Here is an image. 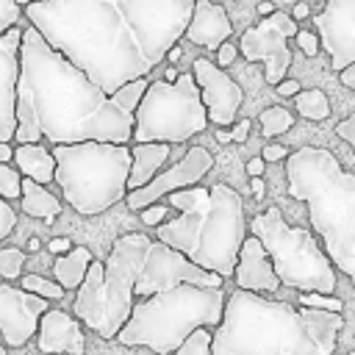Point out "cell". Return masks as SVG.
Returning <instances> with one entry per match:
<instances>
[{"mask_svg":"<svg viewBox=\"0 0 355 355\" xmlns=\"http://www.w3.org/2000/svg\"><path fill=\"white\" fill-rule=\"evenodd\" d=\"M133 111L103 92L83 69L47 44V39L28 25L19 44L17 80V144L75 141H133Z\"/></svg>","mask_w":355,"mask_h":355,"instance_id":"6da1fadb","label":"cell"},{"mask_svg":"<svg viewBox=\"0 0 355 355\" xmlns=\"http://www.w3.org/2000/svg\"><path fill=\"white\" fill-rule=\"evenodd\" d=\"M22 14L108 94L153 72L116 0H33Z\"/></svg>","mask_w":355,"mask_h":355,"instance_id":"7a4b0ae2","label":"cell"},{"mask_svg":"<svg viewBox=\"0 0 355 355\" xmlns=\"http://www.w3.org/2000/svg\"><path fill=\"white\" fill-rule=\"evenodd\" d=\"M341 313L266 300L239 288L227 294L211 355H333Z\"/></svg>","mask_w":355,"mask_h":355,"instance_id":"3957f363","label":"cell"},{"mask_svg":"<svg viewBox=\"0 0 355 355\" xmlns=\"http://www.w3.org/2000/svg\"><path fill=\"white\" fill-rule=\"evenodd\" d=\"M166 197L169 205L180 211V216L155 225V239L180 250L202 269L233 277L239 250L247 239L241 194L216 183L211 189H178Z\"/></svg>","mask_w":355,"mask_h":355,"instance_id":"277c9868","label":"cell"},{"mask_svg":"<svg viewBox=\"0 0 355 355\" xmlns=\"http://www.w3.org/2000/svg\"><path fill=\"white\" fill-rule=\"evenodd\" d=\"M288 194L308 205L313 230L327 258L352 280L355 288V175L330 150L300 147L286 161Z\"/></svg>","mask_w":355,"mask_h":355,"instance_id":"5b68a950","label":"cell"},{"mask_svg":"<svg viewBox=\"0 0 355 355\" xmlns=\"http://www.w3.org/2000/svg\"><path fill=\"white\" fill-rule=\"evenodd\" d=\"M222 286H194L180 283L175 288L141 297L133 302V311L116 341L125 347H147L158 355L175 352L186 336L197 327H216L225 313Z\"/></svg>","mask_w":355,"mask_h":355,"instance_id":"8992f818","label":"cell"},{"mask_svg":"<svg viewBox=\"0 0 355 355\" xmlns=\"http://www.w3.org/2000/svg\"><path fill=\"white\" fill-rule=\"evenodd\" d=\"M153 239L144 233L119 236L105 261L89 263L83 283L75 291L72 313L97 336L116 338L133 311V286Z\"/></svg>","mask_w":355,"mask_h":355,"instance_id":"52a82bcc","label":"cell"},{"mask_svg":"<svg viewBox=\"0 0 355 355\" xmlns=\"http://www.w3.org/2000/svg\"><path fill=\"white\" fill-rule=\"evenodd\" d=\"M55 183L64 200L83 216H94L122 202L128 194L130 147L114 141H75L53 144Z\"/></svg>","mask_w":355,"mask_h":355,"instance_id":"ba28073f","label":"cell"},{"mask_svg":"<svg viewBox=\"0 0 355 355\" xmlns=\"http://www.w3.org/2000/svg\"><path fill=\"white\" fill-rule=\"evenodd\" d=\"M250 233L261 239L266 247L275 275L283 286L300 288V291H319L333 294L336 291V272L333 261L327 258L324 247L316 241V236L305 227L286 225L280 208H266L250 222Z\"/></svg>","mask_w":355,"mask_h":355,"instance_id":"9c48e42d","label":"cell"},{"mask_svg":"<svg viewBox=\"0 0 355 355\" xmlns=\"http://www.w3.org/2000/svg\"><path fill=\"white\" fill-rule=\"evenodd\" d=\"M133 141L180 144L205 130L208 111L194 75L183 72L178 80H150L133 111Z\"/></svg>","mask_w":355,"mask_h":355,"instance_id":"30bf717a","label":"cell"},{"mask_svg":"<svg viewBox=\"0 0 355 355\" xmlns=\"http://www.w3.org/2000/svg\"><path fill=\"white\" fill-rule=\"evenodd\" d=\"M180 283L222 286L225 277L216 275V272L202 269L200 263L189 261L180 250H175V247H169V244H164L158 239L150 241L147 255H144L141 269H139V277H136V286H133L136 300L150 297V294H158V291H166V288H175Z\"/></svg>","mask_w":355,"mask_h":355,"instance_id":"8fae6325","label":"cell"},{"mask_svg":"<svg viewBox=\"0 0 355 355\" xmlns=\"http://www.w3.org/2000/svg\"><path fill=\"white\" fill-rule=\"evenodd\" d=\"M297 19L286 11H272L258 25L247 28L241 33L239 50L244 53V61H263L266 64V83L277 86L288 67H291V50L288 36H297Z\"/></svg>","mask_w":355,"mask_h":355,"instance_id":"7c38bea8","label":"cell"},{"mask_svg":"<svg viewBox=\"0 0 355 355\" xmlns=\"http://www.w3.org/2000/svg\"><path fill=\"white\" fill-rule=\"evenodd\" d=\"M211 166H214V155H211L205 147L194 144V147L186 150V155H183L175 166H169L166 172H158V175H155L150 183H144L141 189H130V191L125 194V202H128L130 211H141V208L153 205L158 197H166V194H172V191H178V189L197 186V183L211 172Z\"/></svg>","mask_w":355,"mask_h":355,"instance_id":"4fadbf2b","label":"cell"},{"mask_svg":"<svg viewBox=\"0 0 355 355\" xmlns=\"http://www.w3.org/2000/svg\"><path fill=\"white\" fill-rule=\"evenodd\" d=\"M50 308V300L25 291L14 283H0V336L6 347H25L39 330L42 313Z\"/></svg>","mask_w":355,"mask_h":355,"instance_id":"5bb4252c","label":"cell"},{"mask_svg":"<svg viewBox=\"0 0 355 355\" xmlns=\"http://www.w3.org/2000/svg\"><path fill=\"white\" fill-rule=\"evenodd\" d=\"M191 75H194V80H197V86L202 92L208 122H214L216 128H230L236 122L239 105L244 103L241 86L233 78H227L219 64H214L208 58H194Z\"/></svg>","mask_w":355,"mask_h":355,"instance_id":"9a60e30c","label":"cell"},{"mask_svg":"<svg viewBox=\"0 0 355 355\" xmlns=\"http://www.w3.org/2000/svg\"><path fill=\"white\" fill-rule=\"evenodd\" d=\"M313 25L336 72L355 61V0H324Z\"/></svg>","mask_w":355,"mask_h":355,"instance_id":"2e32d148","label":"cell"},{"mask_svg":"<svg viewBox=\"0 0 355 355\" xmlns=\"http://www.w3.org/2000/svg\"><path fill=\"white\" fill-rule=\"evenodd\" d=\"M22 28H8L0 36V141H14L17 130V80H19Z\"/></svg>","mask_w":355,"mask_h":355,"instance_id":"e0dca14e","label":"cell"},{"mask_svg":"<svg viewBox=\"0 0 355 355\" xmlns=\"http://www.w3.org/2000/svg\"><path fill=\"white\" fill-rule=\"evenodd\" d=\"M233 280H236L239 288H247V291H255V294H272L283 286L280 277L275 275V266H272V258H269L266 247L252 233L244 239V244L239 250Z\"/></svg>","mask_w":355,"mask_h":355,"instance_id":"ac0fdd59","label":"cell"},{"mask_svg":"<svg viewBox=\"0 0 355 355\" xmlns=\"http://www.w3.org/2000/svg\"><path fill=\"white\" fill-rule=\"evenodd\" d=\"M36 341H39V349L47 355H83L86 352L80 319L58 308H47L42 313Z\"/></svg>","mask_w":355,"mask_h":355,"instance_id":"d6986e66","label":"cell"},{"mask_svg":"<svg viewBox=\"0 0 355 355\" xmlns=\"http://www.w3.org/2000/svg\"><path fill=\"white\" fill-rule=\"evenodd\" d=\"M230 33H233V25L222 6H216L211 0H194V11H191V19L183 33L189 42L216 53L219 44L230 39Z\"/></svg>","mask_w":355,"mask_h":355,"instance_id":"ffe728a7","label":"cell"},{"mask_svg":"<svg viewBox=\"0 0 355 355\" xmlns=\"http://www.w3.org/2000/svg\"><path fill=\"white\" fill-rule=\"evenodd\" d=\"M130 155H133V164L128 175V191L141 189L161 172V166L169 158V141H136L130 147Z\"/></svg>","mask_w":355,"mask_h":355,"instance_id":"44dd1931","label":"cell"},{"mask_svg":"<svg viewBox=\"0 0 355 355\" xmlns=\"http://www.w3.org/2000/svg\"><path fill=\"white\" fill-rule=\"evenodd\" d=\"M14 164L22 172V178H33L36 183H53L55 180V158L47 147L36 144H17L14 147Z\"/></svg>","mask_w":355,"mask_h":355,"instance_id":"7402d4cb","label":"cell"},{"mask_svg":"<svg viewBox=\"0 0 355 355\" xmlns=\"http://www.w3.org/2000/svg\"><path fill=\"white\" fill-rule=\"evenodd\" d=\"M19 202H22V211L28 216H36L44 222H53L61 214V200L50 189H44V183H36L33 178H22Z\"/></svg>","mask_w":355,"mask_h":355,"instance_id":"603a6c76","label":"cell"},{"mask_svg":"<svg viewBox=\"0 0 355 355\" xmlns=\"http://www.w3.org/2000/svg\"><path fill=\"white\" fill-rule=\"evenodd\" d=\"M89 263H92L89 247H72L53 261V275L64 286V291H78V286L89 272Z\"/></svg>","mask_w":355,"mask_h":355,"instance_id":"cb8c5ba5","label":"cell"},{"mask_svg":"<svg viewBox=\"0 0 355 355\" xmlns=\"http://www.w3.org/2000/svg\"><path fill=\"white\" fill-rule=\"evenodd\" d=\"M294 103L305 119H327L330 116V103L322 89H300L294 94Z\"/></svg>","mask_w":355,"mask_h":355,"instance_id":"d4e9b609","label":"cell"},{"mask_svg":"<svg viewBox=\"0 0 355 355\" xmlns=\"http://www.w3.org/2000/svg\"><path fill=\"white\" fill-rule=\"evenodd\" d=\"M258 122H261V133H263V139H272V136L286 133V130L294 125V114H291L288 108H283V105H269V108L261 111Z\"/></svg>","mask_w":355,"mask_h":355,"instance_id":"484cf974","label":"cell"},{"mask_svg":"<svg viewBox=\"0 0 355 355\" xmlns=\"http://www.w3.org/2000/svg\"><path fill=\"white\" fill-rule=\"evenodd\" d=\"M19 286L25 288V291H33V294H39V297H44V300H61L64 297V286L58 283V280H50V277H42V275H22L19 277Z\"/></svg>","mask_w":355,"mask_h":355,"instance_id":"4316f807","label":"cell"},{"mask_svg":"<svg viewBox=\"0 0 355 355\" xmlns=\"http://www.w3.org/2000/svg\"><path fill=\"white\" fill-rule=\"evenodd\" d=\"M22 194V172L11 161H0V197L3 200H17Z\"/></svg>","mask_w":355,"mask_h":355,"instance_id":"83f0119b","label":"cell"},{"mask_svg":"<svg viewBox=\"0 0 355 355\" xmlns=\"http://www.w3.org/2000/svg\"><path fill=\"white\" fill-rule=\"evenodd\" d=\"M211 344H214V333H208V327H197L186 336V341L175 352L178 355H211Z\"/></svg>","mask_w":355,"mask_h":355,"instance_id":"f1b7e54d","label":"cell"},{"mask_svg":"<svg viewBox=\"0 0 355 355\" xmlns=\"http://www.w3.org/2000/svg\"><path fill=\"white\" fill-rule=\"evenodd\" d=\"M25 258H28V255H25L19 247H3V250H0V277H6V280L22 277Z\"/></svg>","mask_w":355,"mask_h":355,"instance_id":"f546056e","label":"cell"},{"mask_svg":"<svg viewBox=\"0 0 355 355\" xmlns=\"http://www.w3.org/2000/svg\"><path fill=\"white\" fill-rule=\"evenodd\" d=\"M297 302L305 308H322V311H336V313H341V308H344L341 300H336L333 294H319V291H302L297 297Z\"/></svg>","mask_w":355,"mask_h":355,"instance_id":"4dcf8cb0","label":"cell"},{"mask_svg":"<svg viewBox=\"0 0 355 355\" xmlns=\"http://www.w3.org/2000/svg\"><path fill=\"white\" fill-rule=\"evenodd\" d=\"M19 17H22V6L17 0H0V36L8 28H14L19 22Z\"/></svg>","mask_w":355,"mask_h":355,"instance_id":"1f68e13d","label":"cell"},{"mask_svg":"<svg viewBox=\"0 0 355 355\" xmlns=\"http://www.w3.org/2000/svg\"><path fill=\"white\" fill-rule=\"evenodd\" d=\"M14 227H17V211L11 208L8 200L0 197V241H3Z\"/></svg>","mask_w":355,"mask_h":355,"instance_id":"d6a6232c","label":"cell"},{"mask_svg":"<svg viewBox=\"0 0 355 355\" xmlns=\"http://www.w3.org/2000/svg\"><path fill=\"white\" fill-rule=\"evenodd\" d=\"M297 44H300V50L305 53V55H316L319 53V47H322V39H319V33H311V31H297Z\"/></svg>","mask_w":355,"mask_h":355,"instance_id":"836d02e7","label":"cell"},{"mask_svg":"<svg viewBox=\"0 0 355 355\" xmlns=\"http://www.w3.org/2000/svg\"><path fill=\"white\" fill-rule=\"evenodd\" d=\"M166 205H161V202H153V205H147V208H141V222L144 225H161L164 219H166Z\"/></svg>","mask_w":355,"mask_h":355,"instance_id":"e575fe53","label":"cell"},{"mask_svg":"<svg viewBox=\"0 0 355 355\" xmlns=\"http://www.w3.org/2000/svg\"><path fill=\"white\" fill-rule=\"evenodd\" d=\"M336 136H341L344 141H349V144L355 147V114H349L347 119H341V122L336 125Z\"/></svg>","mask_w":355,"mask_h":355,"instance_id":"d590c367","label":"cell"},{"mask_svg":"<svg viewBox=\"0 0 355 355\" xmlns=\"http://www.w3.org/2000/svg\"><path fill=\"white\" fill-rule=\"evenodd\" d=\"M236 53H239V50H236L230 42H222L219 50H216V64H219V67H230V64L236 61Z\"/></svg>","mask_w":355,"mask_h":355,"instance_id":"8d00e7d4","label":"cell"},{"mask_svg":"<svg viewBox=\"0 0 355 355\" xmlns=\"http://www.w3.org/2000/svg\"><path fill=\"white\" fill-rule=\"evenodd\" d=\"M263 161L269 164V161H283V158H288V150L283 147V144H263Z\"/></svg>","mask_w":355,"mask_h":355,"instance_id":"74e56055","label":"cell"},{"mask_svg":"<svg viewBox=\"0 0 355 355\" xmlns=\"http://www.w3.org/2000/svg\"><path fill=\"white\" fill-rule=\"evenodd\" d=\"M230 133H233V141H236V144H244L247 136H250V119H239V122H233Z\"/></svg>","mask_w":355,"mask_h":355,"instance_id":"f35d334b","label":"cell"},{"mask_svg":"<svg viewBox=\"0 0 355 355\" xmlns=\"http://www.w3.org/2000/svg\"><path fill=\"white\" fill-rule=\"evenodd\" d=\"M275 89H277V94H280V97H294V94L300 92V83H297V80H286V78H283Z\"/></svg>","mask_w":355,"mask_h":355,"instance_id":"ab89813d","label":"cell"},{"mask_svg":"<svg viewBox=\"0 0 355 355\" xmlns=\"http://www.w3.org/2000/svg\"><path fill=\"white\" fill-rule=\"evenodd\" d=\"M338 80H341L347 89H352V92H355V61H352V64H347V67L338 72Z\"/></svg>","mask_w":355,"mask_h":355,"instance_id":"60d3db41","label":"cell"},{"mask_svg":"<svg viewBox=\"0 0 355 355\" xmlns=\"http://www.w3.org/2000/svg\"><path fill=\"white\" fill-rule=\"evenodd\" d=\"M263 169H266V161H263V155H258V158H250V161H247V172H250L252 178H255V175H261Z\"/></svg>","mask_w":355,"mask_h":355,"instance_id":"b9f144b4","label":"cell"},{"mask_svg":"<svg viewBox=\"0 0 355 355\" xmlns=\"http://www.w3.org/2000/svg\"><path fill=\"white\" fill-rule=\"evenodd\" d=\"M50 252H55V255H61V252H67V250H72V244H69V239H53L50 244Z\"/></svg>","mask_w":355,"mask_h":355,"instance_id":"7bdbcfd3","label":"cell"},{"mask_svg":"<svg viewBox=\"0 0 355 355\" xmlns=\"http://www.w3.org/2000/svg\"><path fill=\"white\" fill-rule=\"evenodd\" d=\"M291 17H294V19H305V17H311V6H308V3H297Z\"/></svg>","mask_w":355,"mask_h":355,"instance_id":"ee69618b","label":"cell"},{"mask_svg":"<svg viewBox=\"0 0 355 355\" xmlns=\"http://www.w3.org/2000/svg\"><path fill=\"white\" fill-rule=\"evenodd\" d=\"M250 189H252V197H255V200H261V197H263V180H261V175H255V178H252Z\"/></svg>","mask_w":355,"mask_h":355,"instance_id":"f6af8a7d","label":"cell"},{"mask_svg":"<svg viewBox=\"0 0 355 355\" xmlns=\"http://www.w3.org/2000/svg\"><path fill=\"white\" fill-rule=\"evenodd\" d=\"M14 158V147L11 141H0V161H11Z\"/></svg>","mask_w":355,"mask_h":355,"instance_id":"bcb514c9","label":"cell"},{"mask_svg":"<svg viewBox=\"0 0 355 355\" xmlns=\"http://www.w3.org/2000/svg\"><path fill=\"white\" fill-rule=\"evenodd\" d=\"M216 141H222V144L233 141V133H230V128H216Z\"/></svg>","mask_w":355,"mask_h":355,"instance_id":"7dc6e473","label":"cell"},{"mask_svg":"<svg viewBox=\"0 0 355 355\" xmlns=\"http://www.w3.org/2000/svg\"><path fill=\"white\" fill-rule=\"evenodd\" d=\"M275 11V3H269V0H263V3H258V14H263V17H269Z\"/></svg>","mask_w":355,"mask_h":355,"instance_id":"c3c4849f","label":"cell"},{"mask_svg":"<svg viewBox=\"0 0 355 355\" xmlns=\"http://www.w3.org/2000/svg\"><path fill=\"white\" fill-rule=\"evenodd\" d=\"M180 55H183V53H180V47H178V44H175V47H169V53H166V58H169L172 64H178V58H180Z\"/></svg>","mask_w":355,"mask_h":355,"instance_id":"681fc988","label":"cell"},{"mask_svg":"<svg viewBox=\"0 0 355 355\" xmlns=\"http://www.w3.org/2000/svg\"><path fill=\"white\" fill-rule=\"evenodd\" d=\"M164 78H166V80H178V69H175V67H169V69L164 72Z\"/></svg>","mask_w":355,"mask_h":355,"instance_id":"f907efd6","label":"cell"},{"mask_svg":"<svg viewBox=\"0 0 355 355\" xmlns=\"http://www.w3.org/2000/svg\"><path fill=\"white\" fill-rule=\"evenodd\" d=\"M39 247H42V244H39V239H31V241H28V250H31V252H36Z\"/></svg>","mask_w":355,"mask_h":355,"instance_id":"816d5d0a","label":"cell"},{"mask_svg":"<svg viewBox=\"0 0 355 355\" xmlns=\"http://www.w3.org/2000/svg\"><path fill=\"white\" fill-rule=\"evenodd\" d=\"M17 3H19L22 8H25V6H28V3H33V0H17Z\"/></svg>","mask_w":355,"mask_h":355,"instance_id":"f5cc1de1","label":"cell"},{"mask_svg":"<svg viewBox=\"0 0 355 355\" xmlns=\"http://www.w3.org/2000/svg\"><path fill=\"white\" fill-rule=\"evenodd\" d=\"M0 355H8V349H6V344H0Z\"/></svg>","mask_w":355,"mask_h":355,"instance_id":"db71d44e","label":"cell"},{"mask_svg":"<svg viewBox=\"0 0 355 355\" xmlns=\"http://www.w3.org/2000/svg\"><path fill=\"white\" fill-rule=\"evenodd\" d=\"M349 355H355V352H349Z\"/></svg>","mask_w":355,"mask_h":355,"instance_id":"11a10c76","label":"cell"}]
</instances>
